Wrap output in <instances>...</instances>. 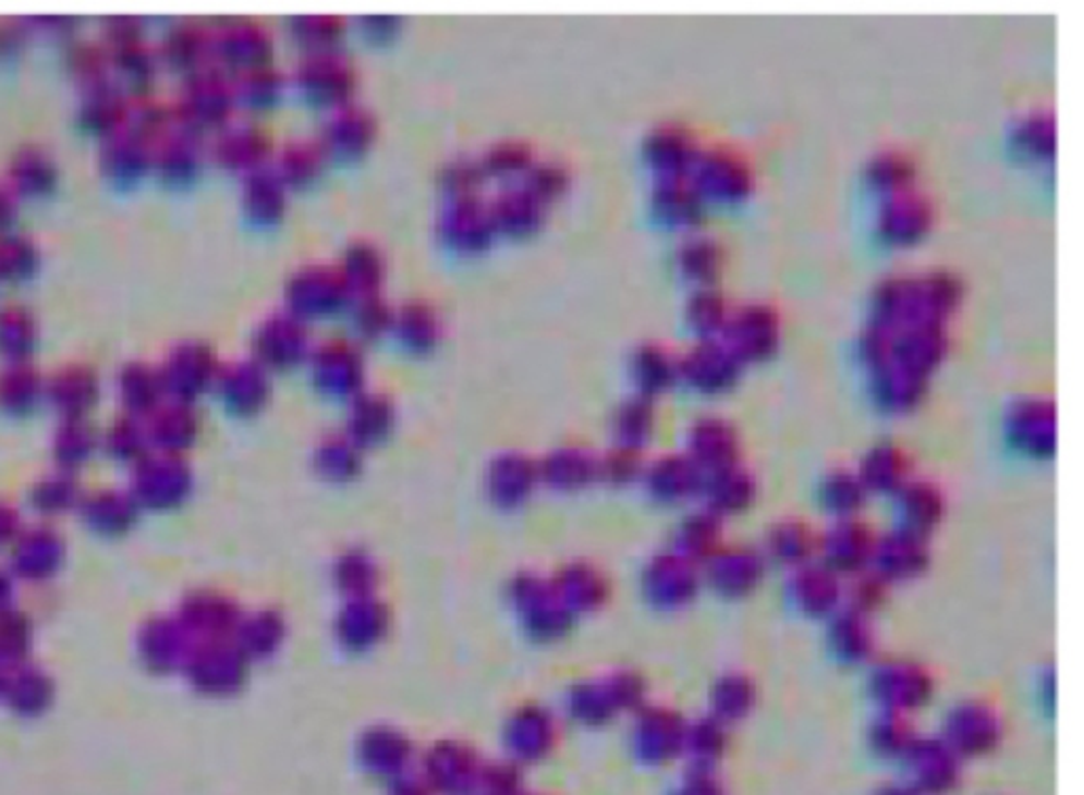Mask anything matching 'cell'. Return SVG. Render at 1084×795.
I'll return each mask as SVG.
<instances>
[{
	"label": "cell",
	"mask_w": 1084,
	"mask_h": 795,
	"mask_svg": "<svg viewBox=\"0 0 1084 795\" xmlns=\"http://www.w3.org/2000/svg\"><path fill=\"white\" fill-rule=\"evenodd\" d=\"M358 81L354 60L339 47L303 53L293 71V83L301 96L309 105L331 110L354 100Z\"/></svg>",
	"instance_id": "1"
},
{
	"label": "cell",
	"mask_w": 1084,
	"mask_h": 795,
	"mask_svg": "<svg viewBox=\"0 0 1084 795\" xmlns=\"http://www.w3.org/2000/svg\"><path fill=\"white\" fill-rule=\"evenodd\" d=\"M350 301L352 292L337 265L331 262H305L287 278L284 284V307L307 322L333 316L350 305Z\"/></svg>",
	"instance_id": "2"
},
{
	"label": "cell",
	"mask_w": 1084,
	"mask_h": 795,
	"mask_svg": "<svg viewBox=\"0 0 1084 795\" xmlns=\"http://www.w3.org/2000/svg\"><path fill=\"white\" fill-rule=\"evenodd\" d=\"M435 233L455 253H484L496 237L486 199L482 195L446 197L435 220Z\"/></svg>",
	"instance_id": "3"
},
{
	"label": "cell",
	"mask_w": 1084,
	"mask_h": 795,
	"mask_svg": "<svg viewBox=\"0 0 1084 795\" xmlns=\"http://www.w3.org/2000/svg\"><path fill=\"white\" fill-rule=\"evenodd\" d=\"M379 136V119L374 110L356 100L337 107L320 125L318 140L329 159L352 161L372 150Z\"/></svg>",
	"instance_id": "4"
},
{
	"label": "cell",
	"mask_w": 1084,
	"mask_h": 795,
	"mask_svg": "<svg viewBox=\"0 0 1084 795\" xmlns=\"http://www.w3.org/2000/svg\"><path fill=\"white\" fill-rule=\"evenodd\" d=\"M253 343L261 360L291 366L309 356L314 341L309 322L284 307L263 318L253 334Z\"/></svg>",
	"instance_id": "5"
},
{
	"label": "cell",
	"mask_w": 1084,
	"mask_h": 795,
	"mask_svg": "<svg viewBox=\"0 0 1084 795\" xmlns=\"http://www.w3.org/2000/svg\"><path fill=\"white\" fill-rule=\"evenodd\" d=\"M489 217L496 235L527 237L543 229L549 217V204L532 193L524 182L504 184L489 201Z\"/></svg>",
	"instance_id": "6"
},
{
	"label": "cell",
	"mask_w": 1084,
	"mask_h": 795,
	"mask_svg": "<svg viewBox=\"0 0 1084 795\" xmlns=\"http://www.w3.org/2000/svg\"><path fill=\"white\" fill-rule=\"evenodd\" d=\"M392 332L401 345L422 354L435 350L441 343L446 325L439 307L433 301L424 296H412L394 307Z\"/></svg>",
	"instance_id": "7"
},
{
	"label": "cell",
	"mask_w": 1084,
	"mask_h": 795,
	"mask_svg": "<svg viewBox=\"0 0 1084 795\" xmlns=\"http://www.w3.org/2000/svg\"><path fill=\"white\" fill-rule=\"evenodd\" d=\"M337 269L345 280L352 296L381 292L388 276V258L379 244L367 237H356L339 254Z\"/></svg>",
	"instance_id": "8"
},
{
	"label": "cell",
	"mask_w": 1084,
	"mask_h": 795,
	"mask_svg": "<svg viewBox=\"0 0 1084 795\" xmlns=\"http://www.w3.org/2000/svg\"><path fill=\"white\" fill-rule=\"evenodd\" d=\"M1000 723L996 715L978 702L962 705L947 720V747L962 754H983L996 745Z\"/></svg>",
	"instance_id": "9"
},
{
	"label": "cell",
	"mask_w": 1084,
	"mask_h": 795,
	"mask_svg": "<svg viewBox=\"0 0 1084 795\" xmlns=\"http://www.w3.org/2000/svg\"><path fill=\"white\" fill-rule=\"evenodd\" d=\"M873 692L879 702L892 711L919 707L933 692L930 677L913 664H888L873 677Z\"/></svg>",
	"instance_id": "10"
},
{
	"label": "cell",
	"mask_w": 1084,
	"mask_h": 795,
	"mask_svg": "<svg viewBox=\"0 0 1084 795\" xmlns=\"http://www.w3.org/2000/svg\"><path fill=\"white\" fill-rule=\"evenodd\" d=\"M329 155L316 136H295L284 140L276 150L273 170L289 188H301L322 176Z\"/></svg>",
	"instance_id": "11"
},
{
	"label": "cell",
	"mask_w": 1084,
	"mask_h": 795,
	"mask_svg": "<svg viewBox=\"0 0 1084 795\" xmlns=\"http://www.w3.org/2000/svg\"><path fill=\"white\" fill-rule=\"evenodd\" d=\"M765 574L763 561L756 552L733 548L710 559V584L724 597H744L758 586Z\"/></svg>",
	"instance_id": "12"
},
{
	"label": "cell",
	"mask_w": 1084,
	"mask_h": 795,
	"mask_svg": "<svg viewBox=\"0 0 1084 795\" xmlns=\"http://www.w3.org/2000/svg\"><path fill=\"white\" fill-rule=\"evenodd\" d=\"M309 362L314 372L333 386H350L361 377L365 366L358 341L348 337H327L318 341L309 352Z\"/></svg>",
	"instance_id": "13"
},
{
	"label": "cell",
	"mask_w": 1084,
	"mask_h": 795,
	"mask_svg": "<svg viewBox=\"0 0 1084 795\" xmlns=\"http://www.w3.org/2000/svg\"><path fill=\"white\" fill-rule=\"evenodd\" d=\"M873 556L879 565V576L886 579H906L922 574L928 565V548L922 536L900 529L875 546Z\"/></svg>",
	"instance_id": "14"
},
{
	"label": "cell",
	"mask_w": 1084,
	"mask_h": 795,
	"mask_svg": "<svg viewBox=\"0 0 1084 795\" xmlns=\"http://www.w3.org/2000/svg\"><path fill=\"white\" fill-rule=\"evenodd\" d=\"M224 58L240 71H248L271 62L273 58V33L255 20H242L227 28L223 35Z\"/></svg>",
	"instance_id": "15"
},
{
	"label": "cell",
	"mask_w": 1084,
	"mask_h": 795,
	"mask_svg": "<svg viewBox=\"0 0 1084 795\" xmlns=\"http://www.w3.org/2000/svg\"><path fill=\"white\" fill-rule=\"evenodd\" d=\"M244 208L259 224L280 222L289 208V186L271 168H259L248 174L244 188Z\"/></svg>",
	"instance_id": "16"
},
{
	"label": "cell",
	"mask_w": 1084,
	"mask_h": 795,
	"mask_svg": "<svg viewBox=\"0 0 1084 795\" xmlns=\"http://www.w3.org/2000/svg\"><path fill=\"white\" fill-rule=\"evenodd\" d=\"M276 150L273 132L257 123V121H246L235 125L227 136H224L221 152H223L227 163H231L237 170H246L248 174L265 168L267 159Z\"/></svg>",
	"instance_id": "17"
},
{
	"label": "cell",
	"mask_w": 1084,
	"mask_h": 795,
	"mask_svg": "<svg viewBox=\"0 0 1084 795\" xmlns=\"http://www.w3.org/2000/svg\"><path fill=\"white\" fill-rule=\"evenodd\" d=\"M911 770L917 787L926 792H945L953 785L958 766L953 751L942 743H917L909 747Z\"/></svg>",
	"instance_id": "18"
},
{
	"label": "cell",
	"mask_w": 1084,
	"mask_h": 795,
	"mask_svg": "<svg viewBox=\"0 0 1084 795\" xmlns=\"http://www.w3.org/2000/svg\"><path fill=\"white\" fill-rule=\"evenodd\" d=\"M824 552L830 567L841 572H858L873 556L875 542L866 531V527L845 523L828 534L824 542Z\"/></svg>",
	"instance_id": "19"
},
{
	"label": "cell",
	"mask_w": 1084,
	"mask_h": 795,
	"mask_svg": "<svg viewBox=\"0 0 1084 795\" xmlns=\"http://www.w3.org/2000/svg\"><path fill=\"white\" fill-rule=\"evenodd\" d=\"M287 30L303 53L325 51L339 47L348 30V22L339 13H301L287 22Z\"/></svg>",
	"instance_id": "20"
},
{
	"label": "cell",
	"mask_w": 1084,
	"mask_h": 795,
	"mask_svg": "<svg viewBox=\"0 0 1084 795\" xmlns=\"http://www.w3.org/2000/svg\"><path fill=\"white\" fill-rule=\"evenodd\" d=\"M487 179L515 181L524 176L529 166L538 159L536 148L524 138H502L487 146L479 155Z\"/></svg>",
	"instance_id": "21"
},
{
	"label": "cell",
	"mask_w": 1084,
	"mask_h": 795,
	"mask_svg": "<svg viewBox=\"0 0 1084 795\" xmlns=\"http://www.w3.org/2000/svg\"><path fill=\"white\" fill-rule=\"evenodd\" d=\"M792 597L805 614H828L839 601V584L824 567H805L792 582Z\"/></svg>",
	"instance_id": "22"
},
{
	"label": "cell",
	"mask_w": 1084,
	"mask_h": 795,
	"mask_svg": "<svg viewBox=\"0 0 1084 795\" xmlns=\"http://www.w3.org/2000/svg\"><path fill=\"white\" fill-rule=\"evenodd\" d=\"M237 96L244 105L253 109H267L278 105L287 91V74L282 73L273 62L242 71V76L235 85Z\"/></svg>",
	"instance_id": "23"
},
{
	"label": "cell",
	"mask_w": 1084,
	"mask_h": 795,
	"mask_svg": "<svg viewBox=\"0 0 1084 795\" xmlns=\"http://www.w3.org/2000/svg\"><path fill=\"white\" fill-rule=\"evenodd\" d=\"M350 318L358 339L375 341L392 330L394 305L383 296V292L358 294L350 301Z\"/></svg>",
	"instance_id": "24"
},
{
	"label": "cell",
	"mask_w": 1084,
	"mask_h": 795,
	"mask_svg": "<svg viewBox=\"0 0 1084 795\" xmlns=\"http://www.w3.org/2000/svg\"><path fill=\"white\" fill-rule=\"evenodd\" d=\"M487 181L484 166L479 157L473 155H455L448 159L437 174L439 188L446 193V197H464V195H479V188Z\"/></svg>",
	"instance_id": "25"
},
{
	"label": "cell",
	"mask_w": 1084,
	"mask_h": 795,
	"mask_svg": "<svg viewBox=\"0 0 1084 795\" xmlns=\"http://www.w3.org/2000/svg\"><path fill=\"white\" fill-rule=\"evenodd\" d=\"M830 644L832 650L837 651L843 660L848 662H861L866 660L873 651V635L868 624L858 612L841 615L835 620L832 631H830Z\"/></svg>",
	"instance_id": "26"
},
{
	"label": "cell",
	"mask_w": 1084,
	"mask_h": 795,
	"mask_svg": "<svg viewBox=\"0 0 1084 795\" xmlns=\"http://www.w3.org/2000/svg\"><path fill=\"white\" fill-rule=\"evenodd\" d=\"M754 700H756V689L750 684V680L742 675H729L720 680L711 692V705L716 718L724 722H735L748 715Z\"/></svg>",
	"instance_id": "27"
},
{
	"label": "cell",
	"mask_w": 1084,
	"mask_h": 795,
	"mask_svg": "<svg viewBox=\"0 0 1084 795\" xmlns=\"http://www.w3.org/2000/svg\"><path fill=\"white\" fill-rule=\"evenodd\" d=\"M520 182L551 206L570 186V168L556 157L536 159Z\"/></svg>",
	"instance_id": "28"
},
{
	"label": "cell",
	"mask_w": 1084,
	"mask_h": 795,
	"mask_svg": "<svg viewBox=\"0 0 1084 795\" xmlns=\"http://www.w3.org/2000/svg\"><path fill=\"white\" fill-rule=\"evenodd\" d=\"M771 550L785 565H805L816 550V538L807 525L784 523L771 534Z\"/></svg>",
	"instance_id": "29"
},
{
	"label": "cell",
	"mask_w": 1084,
	"mask_h": 795,
	"mask_svg": "<svg viewBox=\"0 0 1084 795\" xmlns=\"http://www.w3.org/2000/svg\"><path fill=\"white\" fill-rule=\"evenodd\" d=\"M718 540H720V521L716 514L711 512L697 514L691 521H686L682 542L689 561L708 559V556L711 559V554L718 548Z\"/></svg>",
	"instance_id": "30"
},
{
	"label": "cell",
	"mask_w": 1084,
	"mask_h": 795,
	"mask_svg": "<svg viewBox=\"0 0 1084 795\" xmlns=\"http://www.w3.org/2000/svg\"><path fill=\"white\" fill-rule=\"evenodd\" d=\"M904 518H906V525L902 529L924 538L930 529H935L936 521L940 518L938 498L933 491L913 489L904 500Z\"/></svg>",
	"instance_id": "31"
},
{
	"label": "cell",
	"mask_w": 1084,
	"mask_h": 795,
	"mask_svg": "<svg viewBox=\"0 0 1084 795\" xmlns=\"http://www.w3.org/2000/svg\"><path fill=\"white\" fill-rule=\"evenodd\" d=\"M686 747L702 763H710L718 758L724 747V734L718 720H706L693 730H686Z\"/></svg>",
	"instance_id": "32"
},
{
	"label": "cell",
	"mask_w": 1084,
	"mask_h": 795,
	"mask_svg": "<svg viewBox=\"0 0 1084 795\" xmlns=\"http://www.w3.org/2000/svg\"><path fill=\"white\" fill-rule=\"evenodd\" d=\"M873 741L879 751L884 754H897L902 749H909V725L900 718L898 711L888 713L881 718L877 725L873 727Z\"/></svg>",
	"instance_id": "33"
},
{
	"label": "cell",
	"mask_w": 1084,
	"mask_h": 795,
	"mask_svg": "<svg viewBox=\"0 0 1084 795\" xmlns=\"http://www.w3.org/2000/svg\"><path fill=\"white\" fill-rule=\"evenodd\" d=\"M401 28H403V20L399 15H392V13H374V15L361 17L363 37H367L374 42H388V40L399 37Z\"/></svg>",
	"instance_id": "34"
},
{
	"label": "cell",
	"mask_w": 1084,
	"mask_h": 795,
	"mask_svg": "<svg viewBox=\"0 0 1084 795\" xmlns=\"http://www.w3.org/2000/svg\"><path fill=\"white\" fill-rule=\"evenodd\" d=\"M886 595V578L884 576H866L858 582L856 590H854V606L858 614H864L868 610H873L875 606L881 603Z\"/></svg>",
	"instance_id": "35"
},
{
	"label": "cell",
	"mask_w": 1084,
	"mask_h": 795,
	"mask_svg": "<svg viewBox=\"0 0 1084 795\" xmlns=\"http://www.w3.org/2000/svg\"><path fill=\"white\" fill-rule=\"evenodd\" d=\"M750 500V489L746 487V482L742 480H735V478H729L722 480L716 489V506L720 510H738V507H744L748 504Z\"/></svg>",
	"instance_id": "36"
},
{
	"label": "cell",
	"mask_w": 1084,
	"mask_h": 795,
	"mask_svg": "<svg viewBox=\"0 0 1084 795\" xmlns=\"http://www.w3.org/2000/svg\"><path fill=\"white\" fill-rule=\"evenodd\" d=\"M828 507H835L839 514H850L852 510L861 506V491L852 482H837L830 487L828 496Z\"/></svg>",
	"instance_id": "37"
},
{
	"label": "cell",
	"mask_w": 1084,
	"mask_h": 795,
	"mask_svg": "<svg viewBox=\"0 0 1084 795\" xmlns=\"http://www.w3.org/2000/svg\"><path fill=\"white\" fill-rule=\"evenodd\" d=\"M682 795H722L720 787L716 785V781H711L710 776L706 774H697L693 776L689 783H686V790Z\"/></svg>",
	"instance_id": "38"
},
{
	"label": "cell",
	"mask_w": 1084,
	"mask_h": 795,
	"mask_svg": "<svg viewBox=\"0 0 1084 795\" xmlns=\"http://www.w3.org/2000/svg\"><path fill=\"white\" fill-rule=\"evenodd\" d=\"M884 795H911V794H909V792H904V790H890V792H886V794Z\"/></svg>",
	"instance_id": "39"
}]
</instances>
